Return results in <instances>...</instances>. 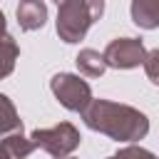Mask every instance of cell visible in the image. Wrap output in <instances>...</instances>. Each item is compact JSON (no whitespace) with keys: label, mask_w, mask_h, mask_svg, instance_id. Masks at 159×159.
<instances>
[{"label":"cell","mask_w":159,"mask_h":159,"mask_svg":"<svg viewBox=\"0 0 159 159\" xmlns=\"http://www.w3.org/2000/svg\"><path fill=\"white\" fill-rule=\"evenodd\" d=\"M50 89L55 94V99L70 109V112H84L87 104L92 102V87L80 77V75H72V72H57L52 75L50 80Z\"/></svg>","instance_id":"277c9868"},{"label":"cell","mask_w":159,"mask_h":159,"mask_svg":"<svg viewBox=\"0 0 159 159\" xmlns=\"http://www.w3.org/2000/svg\"><path fill=\"white\" fill-rule=\"evenodd\" d=\"M62 159H77V157H62Z\"/></svg>","instance_id":"9a60e30c"},{"label":"cell","mask_w":159,"mask_h":159,"mask_svg":"<svg viewBox=\"0 0 159 159\" xmlns=\"http://www.w3.org/2000/svg\"><path fill=\"white\" fill-rule=\"evenodd\" d=\"M15 17H17V25L25 32L40 30L47 22V5H45V0H20Z\"/></svg>","instance_id":"8992f818"},{"label":"cell","mask_w":159,"mask_h":159,"mask_svg":"<svg viewBox=\"0 0 159 159\" xmlns=\"http://www.w3.org/2000/svg\"><path fill=\"white\" fill-rule=\"evenodd\" d=\"M5 35H7V22H5V15L0 10V37H5Z\"/></svg>","instance_id":"5bb4252c"},{"label":"cell","mask_w":159,"mask_h":159,"mask_svg":"<svg viewBox=\"0 0 159 159\" xmlns=\"http://www.w3.org/2000/svg\"><path fill=\"white\" fill-rule=\"evenodd\" d=\"M132 22L142 30H157L159 27V0H132L129 5Z\"/></svg>","instance_id":"ba28073f"},{"label":"cell","mask_w":159,"mask_h":159,"mask_svg":"<svg viewBox=\"0 0 159 159\" xmlns=\"http://www.w3.org/2000/svg\"><path fill=\"white\" fill-rule=\"evenodd\" d=\"M55 2H60V0H55Z\"/></svg>","instance_id":"2e32d148"},{"label":"cell","mask_w":159,"mask_h":159,"mask_svg":"<svg viewBox=\"0 0 159 159\" xmlns=\"http://www.w3.org/2000/svg\"><path fill=\"white\" fill-rule=\"evenodd\" d=\"M30 142H32L35 149H42V152H47L50 157L62 159V157H70V154L80 147L82 137H80V129H77L72 122H60V124H55V127L35 129V132L30 134Z\"/></svg>","instance_id":"3957f363"},{"label":"cell","mask_w":159,"mask_h":159,"mask_svg":"<svg viewBox=\"0 0 159 159\" xmlns=\"http://www.w3.org/2000/svg\"><path fill=\"white\" fill-rule=\"evenodd\" d=\"M107 159H159V157H154L149 149H144L139 144H127L119 152H114L112 157H107Z\"/></svg>","instance_id":"7c38bea8"},{"label":"cell","mask_w":159,"mask_h":159,"mask_svg":"<svg viewBox=\"0 0 159 159\" xmlns=\"http://www.w3.org/2000/svg\"><path fill=\"white\" fill-rule=\"evenodd\" d=\"M104 15V0H60L57 2V35L62 42L75 45L84 40L87 30L102 20Z\"/></svg>","instance_id":"7a4b0ae2"},{"label":"cell","mask_w":159,"mask_h":159,"mask_svg":"<svg viewBox=\"0 0 159 159\" xmlns=\"http://www.w3.org/2000/svg\"><path fill=\"white\" fill-rule=\"evenodd\" d=\"M32 142L30 137L20 132H10L5 137H0V159H27L32 154Z\"/></svg>","instance_id":"52a82bcc"},{"label":"cell","mask_w":159,"mask_h":159,"mask_svg":"<svg viewBox=\"0 0 159 159\" xmlns=\"http://www.w3.org/2000/svg\"><path fill=\"white\" fill-rule=\"evenodd\" d=\"M17 55H20V47H17L15 37L12 35L0 37V80H5L7 75H12L15 62H17Z\"/></svg>","instance_id":"8fae6325"},{"label":"cell","mask_w":159,"mask_h":159,"mask_svg":"<svg viewBox=\"0 0 159 159\" xmlns=\"http://www.w3.org/2000/svg\"><path fill=\"white\" fill-rule=\"evenodd\" d=\"M142 65H144V72H147L149 82L159 87V47L149 50V52L144 55V62H142Z\"/></svg>","instance_id":"4fadbf2b"},{"label":"cell","mask_w":159,"mask_h":159,"mask_svg":"<svg viewBox=\"0 0 159 159\" xmlns=\"http://www.w3.org/2000/svg\"><path fill=\"white\" fill-rule=\"evenodd\" d=\"M22 129V119L12 104V99L7 94H0V137L10 134V132H20Z\"/></svg>","instance_id":"30bf717a"},{"label":"cell","mask_w":159,"mask_h":159,"mask_svg":"<svg viewBox=\"0 0 159 159\" xmlns=\"http://www.w3.org/2000/svg\"><path fill=\"white\" fill-rule=\"evenodd\" d=\"M75 65H77L80 75H84V77H102L104 70H107V62H104L102 52H97L92 47L80 50L77 57H75Z\"/></svg>","instance_id":"9c48e42d"},{"label":"cell","mask_w":159,"mask_h":159,"mask_svg":"<svg viewBox=\"0 0 159 159\" xmlns=\"http://www.w3.org/2000/svg\"><path fill=\"white\" fill-rule=\"evenodd\" d=\"M144 55H147V50H144L142 37H117V40H112V42L104 47V52H102L107 67H114V70L139 67V65L144 62Z\"/></svg>","instance_id":"5b68a950"},{"label":"cell","mask_w":159,"mask_h":159,"mask_svg":"<svg viewBox=\"0 0 159 159\" xmlns=\"http://www.w3.org/2000/svg\"><path fill=\"white\" fill-rule=\"evenodd\" d=\"M82 119L92 132L124 144H134L149 134V119L144 112L112 99H92L82 112Z\"/></svg>","instance_id":"6da1fadb"}]
</instances>
